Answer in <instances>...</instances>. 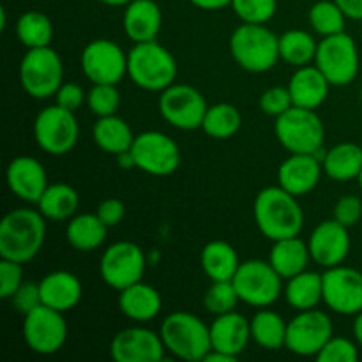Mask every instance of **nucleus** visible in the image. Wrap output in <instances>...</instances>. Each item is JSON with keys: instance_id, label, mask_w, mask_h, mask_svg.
<instances>
[{"instance_id": "nucleus-1", "label": "nucleus", "mask_w": 362, "mask_h": 362, "mask_svg": "<svg viewBox=\"0 0 362 362\" xmlns=\"http://www.w3.org/2000/svg\"><path fill=\"white\" fill-rule=\"evenodd\" d=\"M253 216L262 235L271 240L299 235L304 226V212L297 197L281 186L265 187L257 194Z\"/></svg>"}, {"instance_id": "nucleus-2", "label": "nucleus", "mask_w": 362, "mask_h": 362, "mask_svg": "<svg viewBox=\"0 0 362 362\" xmlns=\"http://www.w3.org/2000/svg\"><path fill=\"white\" fill-rule=\"evenodd\" d=\"M45 216L34 209H14L0 223V258L27 264L34 260L46 239Z\"/></svg>"}, {"instance_id": "nucleus-3", "label": "nucleus", "mask_w": 362, "mask_h": 362, "mask_svg": "<svg viewBox=\"0 0 362 362\" xmlns=\"http://www.w3.org/2000/svg\"><path fill=\"white\" fill-rule=\"evenodd\" d=\"M230 53L247 73H265L281 59L279 35L265 23H240L230 35Z\"/></svg>"}, {"instance_id": "nucleus-4", "label": "nucleus", "mask_w": 362, "mask_h": 362, "mask_svg": "<svg viewBox=\"0 0 362 362\" xmlns=\"http://www.w3.org/2000/svg\"><path fill=\"white\" fill-rule=\"evenodd\" d=\"M127 74L136 87L148 92H163L175 81L177 62L158 41L134 42L127 52Z\"/></svg>"}, {"instance_id": "nucleus-5", "label": "nucleus", "mask_w": 362, "mask_h": 362, "mask_svg": "<svg viewBox=\"0 0 362 362\" xmlns=\"http://www.w3.org/2000/svg\"><path fill=\"white\" fill-rule=\"evenodd\" d=\"M170 354L187 362L204 361L212 350L211 325L187 311H175L163 320L159 329Z\"/></svg>"}, {"instance_id": "nucleus-6", "label": "nucleus", "mask_w": 362, "mask_h": 362, "mask_svg": "<svg viewBox=\"0 0 362 362\" xmlns=\"http://www.w3.org/2000/svg\"><path fill=\"white\" fill-rule=\"evenodd\" d=\"M274 133L290 154H315L324 148L325 127L315 110L292 106L276 117Z\"/></svg>"}, {"instance_id": "nucleus-7", "label": "nucleus", "mask_w": 362, "mask_h": 362, "mask_svg": "<svg viewBox=\"0 0 362 362\" xmlns=\"http://www.w3.org/2000/svg\"><path fill=\"white\" fill-rule=\"evenodd\" d=\"M64 66L59 53L49 46L28 49L20 64V81L23 90L34 99L57 94L64 83Z\"/></svg>"}, {"instance_id": "nucleus-8", "label": "nucleus", "mask_w": 362, "mask_h": 362, "mask_svg": "<svg viewBox=\"0 0 362 362\" xmlns=\"http://www.w3.org/2000/svg\"><path fill=\"white\" fill-rule=\"evenodd\" d=\"M232 283L239 293L240 303L257 308L271 306L283 292V278L276 272L271 262L265 260L240 262Z\"/></svg>"}, {"instance_id": "nucleus-9", "label": "nucleus", "mask_w": 362, "mask_h": 362, "mask_svg": "<svg viewBox=\"0 0 362 362\" xmlns=\"http://www.w3.org/2000/svg\"><path fill=\"white\" fill-rule=\"evenodd\" d=\"M315 66L324 73L329 83L343 87L356 80L359 73V52L354 37L346 32L327 35L318 42Z\"/></svg>"}, {"instance_id": "nucleus-10", "label": "nucleus", "mask_w": 362, "mask_h": 362, "mask_svg": "<svg viewBox=\"0 0 362 362\" xmlns=\"http://www.w3.org/2000/svg\"><path fill=\"white\" fill-rule=\"evenodd\" d=\"M80 126L74 112L62 106H46L34 120L35 144L49 156H66L76 145Z\"/></svg>"}, {"instance_id": "nucleus-11", "label": "nucleus", "mask_w": 362, "mask_h": 362, "mask_svg": "<svg viewBox=\"0 0 362 362\" xmlns=\"http://www.w3.org/2000/svg\"><path fill=\"white\" fill-rule=\"evenodd\" d=\"M147 267V258L138 244L120 240L106 247L99 264V274L110 288L120 290L141 281Z\"/></svg>"}, {"instance_id": "nucleus-12", "label": "nucleus", "mask_w": 362, "mask_h": 362, "mask_svg": "<svg viewBox=\"0 0 362 362\" xmlns=\"http://www.w3.org/2000/svg\"><path fill=\"white\" fill-rule=\"evenodd\" d=\"M131 152L136 168L156 177L172 175L182 161L179 145L161 131H144L136 134Z\"/></svg>"}, {"instance_id": "nucleus-13", "label": "nucleus", "mask_w": 362, "mask_h": 362, "mask_svg": "<svg viewBox=\"0 0 362 362\" xmlns=\"http://www.w3.org/2000/svg\"><path fill=\"white\" fill-rule=\"evenodd\" d=\"M207 108L204 94L191 85L173 83L159 95L161 117L177 129L193 131L202 127Z\"/></svg>"}, {"instance_id": "nucleus-14", "label": "nucleus", "mask_w": 362, "mask_h": 362, "mask_svg": "<svg viewBox=\"0 0 362 362\" xmlns=\"http://www.w3.org/2000/svg\"><path fill=\"white\" fill-rule=\"evenodd\" d=\"M23 339L32 352L39 356H53L67 341V322L62 311L41 304L25 315Z\"/></svg>"}, {"instance_id": "nucleus-15", "label": "nucleus", "mask_w": 362, "mask_h": 362, "mask_svg": "<svg viewBox=\"0 0 362 362\" xmlns=\"http://www.w3.org/2000/svg\"><path fill=\"white\" fill-rule=\"evenodd\" d=\"M332 338V322L324 311H299L297 317L286 324L285 349L300 357H317Z\"/></svg>"}, {"instance_id": "nucleus-16", "label": "nucleus", "mask_w": 362, "mask_h": 362, "mask_svg": "<svg viewBox=\"0 0 362 362\" xmlns=\"http://www.w3.org/2000/svg\"><path fill=\"white\" fill-rule=\"evenodd\" d=\"M81 71L92 83L117 85L127 74V53L110 39H94L81 52Z\"/></svg>"}, {"instance_id": "nucleus-17", "label": "nucleus", "mask_w": 362, "mask_h": 362, "mask_svg": "<svg viewBox=\"0 0 362 362\" xmlns=\"http://www.w3.org/2000/svg\"><path fill=\"white\" fill-rule=\"evenodd\" d=\"M324 303L339 315H357L362 311V272L345 265L325 269Z\"/></svg>"}, {"instance_id": "nucleus-18", "label": "nucleus", "mask_w": 362, "mask_h": 362, "mask_svg": "<svg viewBox=\"0 0 362 362\" xmlns=\"http://www.w3.org/2000/svg\"><path fill=\"white\" fill-rule=\"evenodd\" d=\"M165 352L161 334L145 327L122 329L110 343V356L115 362H161Z\"/></svg>"}, {"instance_id": "nucleus-19", "label": "nucleus", "mask_w": 362, "mask_h": 362, "mask_svg": "<svg viewBox=\"0 0 362 362\" xmlns=\"http://www.w3.org/2000/svg\"><path fill=\"white\" fill-rule=\"evenodd\" d=\"M308 247L311 260L320 267L331 269L341 265L350 253L349 228L334 218L318 223L311 232Z\"/></svg>"}, {"instance_id": "nucleus-20", "label": "nucleus", "mask_w": 362, "mask_h": 362, "mask_svg": "<svg viewBox=\"0 0 362 362\" xmlns=\"http://www.w3.org/2000/svg\"><path fill=\"white\" fill-rule=\"evenodd\" d=\"M11 193L28 204H37L48 187V177L41 163L32 156H18L9 163L6 172Z\"/></svg>"}, {"instance_id": "nucleus-21", "label": "nucleus", "mask_w": 362, "mask_h": 362, "mask_svg": "<svg viewBox=\"0 0 362 362\" xmlns=\"http://www.w3.org/2000/svg\"><path fill=\"white\" fill-rule=\"evenodd\" d=\"M322 170V161L315 154H290L278 168V186L293 197H304L320 182Z\"/></svg>"}, {"instance_id": "nucleus-22", "label": "nucleus", "mask_w": 362, "mask_h": 362, "mask_svg": "<svg viewBox=\"0 0 362 362\" xmlns=\"http://www.w3.org/2000/svg\"><path fill=\"white\" fill-rule=\"evenodd\" d=\"M251 339L250 320L244 315L230 311V313L218 315L211 324V341L212 349L232 357H239L246 350Z\"/></svg>"}, {"instance_id": "nucleus-23", "label": "nucleus", "mask_w": 362, "mask_h": 362, "mask_svg": "<svg viewBox=\"0 0 362 362\" xmlns=\"http://www.w3.org/2000/svg\"><path fill=\"white\" fill-rule=\"evenodd\" d=\"M163 25L161 7L154 0H131L122 16V27L133 42L156 41Z\"/></svg>"}, {"instance_id": "nucleus-24", "label": "nucleus", "mask_w": 362, "mask_h": 362, "mask_svg": "<svg viewBox=\"0 0 362 362\" xmlns=\"http://www.w3.org/2000/svg\"><path fill=\"white\" fill-rule=\"evenodd\" d=\"M39 288L42 304L62 313L73 310L83 296V286L78 276L67 271H53L46 274L39 281Z\"/></svg>"}, {"instance_id": "nucleus-25", "label": "nucleus", "mask_w": 362, "mask_h": 362, "mask_svg": "<svg viewBox=\"0 0 362 362\" xmlns=\"http://www.w3.org/2000/svg\"><path fill=\"white\" fill-rule=\"evenodd\" d=\"M329 87L331 83L317 66L297 67L288 83L293 106L310 110H317L327 99Z\"/></svg>"}, {"instance_id": "nucleus-26", "label": "nucleus", "mask_w": 362, "mask_h": 362, "mask_svg": "<svg viewBox=\"0 0 362 362\" xmlns=\"http://www.w3.org/2000/svg\"><path fill=\"white\" fill-rule=\"evenodd\" d=\"M163 299L154 286L147 283H134L119 292V310L133 322H151L159 315Z\"/></svg>"}, {"instance_id": "nucleus-27", "label": "nucleus", "mask_w": 362, "mask_h": 362, "mask_svg": "<svg viewBox=\"0 0 362 362\" xmlns=\"http://www.w3.org/2000/svg\"><path fill=\"white\" fill-rule=\"evenodd\" d=\"M310 260L311 253L308 243L300 240L297 235L274 240V246L269 255V262L283 279H290L306 271Z\"/></svg>"}, {"instance_id": "nucleus-28", "label": "nucleus", "mask_w": 362, "mask_h": 362, "mask_svg": "<svg viewBox=\"0 0 362 362\" xmlns=\"http://www.w3.org/2000/svg\"><path fill=\"white\" fill-rule=\"evenodd\" d=\"M200 264L211 281H232L240 262L232 244L226 240H212L202 250Z\"/></svg>"}, {"instance_id": "nucleus-29", "label": "nucleus", "mask_w": 362, "mask_h": 362, "mask_svg": "<svg viewBox=\"0 0 362 362\" xmlns=\"http://www.w3.org/2000/svg\"><path fill=\"white\" fill-rule=\"evenodd\" d=\"M324 172L336 182H349L359 177L362 170V147L350 141L334 145L325 152Z\"/></svg>"}, {"instance_id": "nucleus-30", "label": "nucleus", "mask_w": 362, "mask_h": 362, "mask_svg": "<svg viewBox=\"0 0 362 362\" xmlns=\"http://www.w3.org/2000/svg\"><path fill=\"white\" fill-rule=\"evenodd\" d=\"M136 134H133L129 124L117 115L98 117V122L92 127V138L95 145L106 154L117 156L133 147Z\"/></svg>"}, {"instance_id": "nucleus-31", "label": "nucleus", "mask_w": 362, "mask_h": 362, "mask_svg": "<svg viewBox=\"0 0 362 362\" xmlns=\"http://www.w3.org/2000/svg\"><path fill=\"white\" fill-rule=\"evenodd\" d=\"M285 299L297 311L313 310L324 300V279L313 271H303L286 279Z\"/></svg>"}, {"instance_id": "nucleus-32", "label": "nucleus", "mask_w": 362, "mask_h": 362, "mask_svg": "<svg viewBox=\"0 0 362 362\" xmlns=\"http://www.w3.org/2000/svg\"><path fill=\"white\" fill-rule=\"evenodd\" d=\"M35 205H37V211L49 221H66L76 214L80 197L69 184H48Z\"/></svg>"}, {"instance_id": "nucleus-33", "label": "nucleus", "mask_w": 362, "mask_h": 362, "mask_svg": "<svg viewBox=\"0 0 362 362\" xmlns=\"http://www.w3.org/2000/svg\"><path fill=\"white\" fill-rule=\"evenodd\" d=\"M108 226L98 214H78L67 223L66 239L76 251H94L106 240Z\"/></svg>"}, {"instance_id": "nucleus-34", "label": "nucleus", "mask_w": 362, "mask_h": 362, "mask_svg": "<svg viewBox=\"0 0 362 362\" xmlns=\"http://www.w3.org/2000/svg\"><path fill=\"white\" fill-rule=\"evenodd\" d=\"M251 339L265 350L285 349L286 322L276 311L260 308L250 320Z\"/></svg>"}, {"instance_id": "nucleus-35", "label": "nucleus", "mask_w": 362, "mask_h": 362, "mask_svg": "<svg viewBox=\"0 0 362 362\" xmlns=\"http://www.w3.org/2000/svg\"><path fill=\"white\" fill-rule=\"evenodd\" d=\"M243 126V115L230 103H218L207 108L202 129L214 140H228L235 136Z\"/></svg>"}, {"instance_id": "nucleus-36", "label": "nucleus", "mask_w": 362, "mask_h": 362, "mask_svg": "<svg viewBox=\"0 0 362 362\" xmlns=\"http://www.w3.org/2000/svg\"><path fill=\"white\" fill-rule=\"evenodd\" d=\"M16 35L27 49L45 48L53 39V23L45 13L27 11L18 18Z\"/></svg>"}, {"instance_id": "nucleus-37", "label": "nucleus", "mask_w": 362, "mask_h": 362, "mask_svg": "<svg viewBox=\"0 0 362 362\" xmlns=\"http://www.w3.org/2000/svg\"><path fill=\"white\" fill-rule=\"evenodd\" d=\"M318 42L306 30H288L279 35V57L296 67L310 66L317 57Z\"/></svg>"}, {"instance_id": "nucleus-38", "label": "nucleus", "mask_w": 362, "mask_h": 362, "mask_svg": "<svg viewBox=\"0 0 362 362\" xmlns=\"http://www.w3.org/2000/svg\"><path fill=\"white\" fill-rule=\"evenodd\" d=\"M310 23L317 34L322 37L345 32V13L334 0H318L310 9Z\"/></svg>"}, {"instance_id": "nucleus-39", "label": "nucleus", "mask_w": 362, "mask_h": 362, "mask_svg": "<svg viewBox=\"0 0 362 362\" xmlns=\"http://www.w3.org/2000/svg\"><path fill=\"white\" fill-rule=\"evenodd\" d=\"M239 300L240 297L232 281H212V285L209 286L204 297V304L207 311L216 315V317L235 311Z\"/></svg>"}, {"instance_id": "nucleus-40", "label": "nucleus", "mask_w": 362, "mask_h": 362, "mask_svg": "<svg viewBox=\"0 0 362 362\" xmlns=\"http://www.w3.org/2000/svg\"><path fill=\"white\" fill-rule=\"evenodd\" d=\"M232 9L243 23H267L278 9V0H232Z\"/></svg>"}, {"instance_id": "nucleus-41", "label": "nucleus", "mask_w": 362, "mask_h": 362, "mask_svg": "<svg viewBox=\"0 0 362 362\" xmlns=\"http://www.w3.org/2000/svg\"><path fill=\"white\" fill-rule=\"evenodd\" d=\"M87 105L95 117L115 115L120 105V94L115 85L94 83L87 92Z\"/></svg>"}, {"instance_id": "nucleus-42", "label": "nucleus", "mask_w": 362, "mask_h": 362, "mask_svg": "<svg viewBox=\"0 0 362 362\" xmlns=\"http://www.w3.org/2000/svg\"><path fill=\"white\" fill-rule=\"evenodd\" d=\"M357 359L359 352L354 341L346 338H334V336L317 354L318 362H357Z\"/></svg>"}, {"instance_id": "nucleus-43", "label": "nucleus", "mask_w": 362, "mask_h": 362, "mask_svg": "<svg viewBox=\"0 0 362 362\" xmlns=\"http://www.w3.org/2000/svg\"><path fill=\"white\" fill-rule=\"evenodd\" d=\"M293 106L288 87H271L260 95V110L265 115L279 117Z\"/></svg>"}, {"instance_id": "nucleus-44", "label": "nucleus", "mask_w": 362, "mask_h": 362, "mask_svg": "<svg viewBox=\"0 0 362 362\" xmlns=\"http://www.w3.org/2000/svg\"><path fill=\"white\" fill-rule=\"evenodd\" d=\"M7 300H11V306H13L18 313H21L25 317V315H28L30 311H34L35 308H39L42 304L39 283L23 281L20 285V288H18Z\"/></svg>"}, {"instance_id": "nucleus-45", "label": "nucleus", "mask_w": 362, "mask_h": 362, "mask_svg": "<svg viewBox=\"0 0 362 362\" xmlns=\"http://www.w3.org/2000/svg\"><path fill=\"white\" fill-rule=\"evenodd\" d=\"M21 265L23 264L7 260V258L0 260V297L2 299H9L23 283V267Z\"/></svg>"}, {"instance_id": "nucleus-46", "label": "nucleus", "mask_w": 362, "mask_h": 362, "mask_svg": "<svg viewBox=\"0 0 362 362\" xmlns=\"http://www.w3.org/2000/svg\"><path fill=\"white\" fill-rule=\"evenodd\" d=\"M336 221H339L341 225H345L346 228L357 225L362 218V202L356 194H346L341 197L334 205V211H332Z\"/></svg>"}, {"instance_id": "nucleus-47", "label": "nucleus", "mask_w": 362, "mask_h": 362, "mask_svg": "<svg viewBox=\"0 0 362 362\" xmlns=\"http://www.w3.org/2000/svg\"><path fill=\"white\" fill-rule=\"evenodd\" d=\"M57 105L62 106V108L71 110V112H76V110L81 108V105L85 103L87 95H85L83 88L78 83H73V81H67V83H62L59 87L55 94Z\"/></svg>"}, {"instance_id": "nucleus-48", "label": "nucleus", "mask_w": 362, "mask_h": 362, "mask_svg": "<svg viewBox=\"0 0 362 362\" xmlns=\"http://www.w3.org/2000/svg\"><path fill=\"white\" fill-rule=\"evenodd\" d=\"M95 214L101 218V221L105 223L108 228L112 226H117L122 223L124 216H126V205H124L122 200L119 198H108V200H103L99 204Z\"/></svg>"}, {"instance_id": "nucleus-49", "label": "nucleus", "mask_w": 362, "mask_h": 362, "mask_svg": "<svg viewBox=\"0 0 362 362\" xmlns=\"http://www.w3.org/2000/svg\"><path fill=\"white\" fill-rule=\"evenodd\" d=\"M341 11L345 13L346 18L350 20H362V0H334Z\"/></svg>"}, {"instance_id": "nucleus-50", "label": "nucleus", "mask_w": 362, "mask_h": 362, "mask_svg": "<svg viewBox=\"0 0 362 362\" xmlns=\"http://www.w3.org/2000/svg\"><path fill=\"white\" fill-rule=\"evenodd\" d=\"M194 7L198 9H204V11H219L223 7L230 6L232 0H189Z\"/></svg>"}, {"instance_id": "nucleus-51", "label": "nucleus", "mask_w": 362, "mask_h": 362, "mask_svg": "<svg viewBox=\"0 0 362 362\" xmlns=\"http://www.w3.org/2000/svg\"><path fill=\"white\" fill-rule=\"evenodd\" d=\"M115 159H117V165H119L122 170L136 168V161H134V156H133V152H131V148L129 151L117 154Z\"/></svg>"}, {"instance_id": "nucleus-52", "label": "nucleus", "mask_w": 362, "mask_h": 362, "mask_svg": "<svg viewBox=\"0 0 362 362\" xmlns=\"http://www.w3.org/2000/svg\"><path fill=\"white\" fill-rule=\"evenodd\" d=\"M204 361L205 362H233V361H235V357H232V356H228V354H223V352H219V350L212 349L211 352L205 356Z\"/></svg>"}, {"instance_id": "nucleus-53", "label": "nucleus", "mask_w": 362, "mask_h": 362, "mask_svg": "<svg viewBox=\"0 0 362 362\" xmlns=\"http://www.w3.org/2000/svg\"><path fill=\"white\" fill-rule=\"evenodd\" d=\"M354 336H356V341L362 346V311L356 315V320H354Z\"/></svg>"}, {"instance_id": "nucleus-54", "label": "nucleus", "mask_w": 362, "mask_h": 362, "mask_svg": "<svg viewBox=\"0 0 362 362\" xmlns=\"http://www.w3.org/2000/svg\"><path fill=\"white\" fill-rule=\"evenodd\" d=\"M99 2L105 4V6H115V7L124 6V7H126L127 4L131 2V0H99Z\"/></svg>"}, {"instance_id": "nucleus-55", "label": "nucleus", "mask_w": 362, "mask_h": 362, "mask_svg": "<svg viewBox=\"0 0 362 362\" xmlns=\"http://www.w3.org/2000/svg\"><path fill=\"white\" fill-rule=\"evenodd\" d=\"M6 25H7V14H6V7L0 9V30H6Z\"/></svg>"}, {"instance_id": "nucleus-56", "label": "nucleus", "mask_w": 362, "mask_h": 362, "mask_svg": "<svg viewBox=\"0 0 362 362\" xmlns=\"http://www.w3.org/2000/svg\"><path fill=\"white\" fill-rule=\"evenodd\" d=\"M357 182H359V187H361V189H362V170H361L359 177H357Z\"/></svg>"}, {"instance_id": "nucleus-57", "label": "nucleus", "mask_w": 362, "mask_h": 362, "mask_svg": "<svg viewBox=\"0 0 362 362\" xmlns=\"http://www.w3.org/2000/svg\"><path fill=\"white\" fill-rule=\"evenodd\" d=\"M361 99H362V90H361Z\"/></svg>"}]
</instances>
